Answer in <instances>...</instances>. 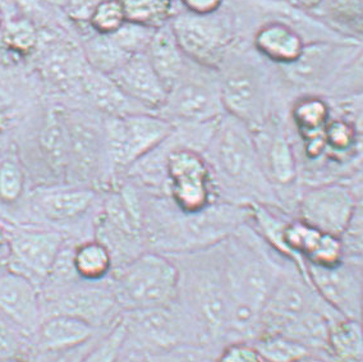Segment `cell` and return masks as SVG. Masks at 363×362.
Returning <instances> with one entry per match:
<instances>
[{
    "label": "cell",
    "instance_id": "46",
    "mask_svg": "<svg viewBox=\"0 0 363 362\" xmlns=\"http://www.w3.org/2000/svg\"><path fill=\"white\" fill-rule=\"evenodd\" d=\"M181 1L189 13L199 14V16L216 13L223 4V0H181Z\"/></svg>",
    "mask_w": 363,
    "mask_h": 362
},
{
    "label": "cell",
    "instance_id": "42",
    "mask_svg": "<svg viewBox=\"0 0 363 362\" xmlns=\"http://www.w3.org/2000/svg\"><path fill=\"white\" fill-rule=\"evenodd\" d=\"M98 338L74 349H59V351H39L35 362H79L86 352L91 349Z\"/></svg>",
    "mask_w": 363,
    "mask_h": 362
},
{
    "label": "cell",
    "instance_id": "19",
    "mask_svg": "<svg viewBox=\"0 0 363 362\" xmlns=\"http://www.w3.org/2000/svg\"><path fill=\"white\" fill-rule=\"evenodd\" d=\"M259 159L272 187H288L298 178V162L292 143L286 133L264 128L253 132Z\"/></svg>",
    "mask_w": 363,
    "mask_h": 362
},
{
    "label": "cell",
    "instance_id": "15",
    "mask_svg": "<svg viewBox=\"0 0 363 362\" xmlns=\"http://www.w3.org/2000/svg\"><path fill=\"white\" fill-rule=\"evenodd\" d=\"M312 288L305 274L298 278L293 275H280L261 314L259 324L265 327L266 333L283 334L293 324L318 309Z\"/></svg>",
    "mask_w": 363,
    "mask_h": 362
},
{
    "label": "cell",
    "instance_id": "35",
    "mask_svg": "<svg viewBox=\"0 0 363 362\" xmlns=\"http://www.w3.org/2000/svg\"><path fill=\"white\" fill-rule=\"evenodd\" d=\"M155 28L125 22L117 33L111 35L118 46L128 55L147 52L151 39L155 33Z\"/></svg>",
    "mask_w": 363,
    "mask_h": 362
},
{
    "label": "cell",
    "instance_id": "21",
    "mask_svg": "<svg viewBox=\"0 0 363 362\" xmlns=\"http://www.w3.org/2000/svg\"><path fill=\"white\" fill-rule=\"evenodd\" d=\"M96 328L90 323L69 315H49L40 324L36 333L39 351L74 349L92 341Z\"/></svg>",
    "mask_w": 363,
    "mask_h": 362
},
{
    "label": "cell",
    "instance_id": "3",
    "mask_svg": "<svg viewBox=\"0 0 363 362\" xmlns=\"http://www.w3.org/2000/svg\"><path fill=\"white\" fill-rule=\"evenodd\" d=\"M247 224L220 243L230 302L229 330H247L259 324L266 302L283 274L253 242L252 229L248 234Z\"/></svg>",
    "mask_w": 363,
    "mask_h": 362
},
{
    "label": "cell",
    "instance_id": "4",
    "mask_svg": "<svg viewBox=\"0 0 363 362\" xmlns=\"http://www.w3.org/2000/svg\"><path fill=\"white\" fill-rule=\"evenodd\" d=\"M170 256L181 275L177 302L194 319L205 338L229 331L230 302L220 243L195 253Z\"/></svg>",
    "mask_w": 363,
    "mask_h": 362
},
{
    "label": "cell",
    "instance_id": "17",
    "mask_svg": "<svg viewBox=\"0 0 363 362\" xmlns=\"http://www.w3.org/2000/svg\"><path fill=\"white\" fill-rule=\"evenodd\" d=\"M0 314L27 336L43 322V301L36 283L17 272L0 274Z\"/></svg>",
    "mask_w": 363,
    "mask_h": 362
},
{
    "label": "cell",
    "instance_id": "53",
    "mask_svg": "<svg viewBox=\"0 0 363 362\" xmlns=\"http://www.w3.org/2000/svg\"><path fill=\"white\" fill-rule=\"evenodd\" d=\"M361 323H362V325H363V306H362V317H361Z\"/></svg>",
    "mask_w": 363,
    "mask_h": 362
},
{
    "label": "cell",
    "instance_id": "38",
    "mask_svg": "<svg viewBox=\"0 0 363 362\" xmlns=\"http://www.w3.org/2000/svg\"><path fill=\"white\" fill-rule=\"evenodd\" d=\"M25 187V175L13 160L0 164V200L11 204L20 199Z\"/></svg>",
    "mask_w": 363,
    "mask_h": 362
},
{
    "label": "cell",
    "instance_id": "39",
    "mask_svg": "<svg viewBox=\"0 0 363 362\" xmlns=\"http://www.w3.org/2000/svg\"><path fill=\"white\" fill-rule=\"evenodd\" d=\"M4 41L12 50L21 54H28L33 52L38 44V33L31 22L17 21L7 27Z\"/></svg>",
    "mask_w": 363,
    "mask_h": 362
},
{
    "label": "cell",
    "instance_id": "22",
    "mask_svg": "<svg viewBox=\"0 0 363 362\" xmlns=\"http://www.w3.org/2000/svg\"><path fill=\"white\" fill-rule=\"evenodd\" d=\"M146 55L167 90H172L189 68V60L175 39L170 25L156 28Z\"/></svg>",
    "mask_w": 363,
    "mask_h": 362
},
{
    "label": "cell",
    "instance_id": "27",
    "mask_svg": "<svg viewBox=\"0 0 363 362\" xmlns=\"http://www.w3.org/2000/svg\"><path fill=\"white\" fill-rule=\"evenodd\" d=\"M335 49L326 44L305 46L297 62L286 65L291 77L299 84H316L330 72L337 63Z\"/></svg>",
    "mask_w": 363,
    "mask_h": 362
},
{
    "label": "cell",
    "instance_id": "34",
    "mask_svg": "<svg viewBox=\"0 0 363 362\" xmlns=\"http://www.w3.org/2000/svg\"><path fill=\"white\" fill-rule=\"evenodd\" d=\"M127 22L122 0H103L90 20V26L99 35H113Z\"/></svg>",
    "mask_w": 363,
    "mask_h": 362
},
{
    "label": "cell",
    "instance_id": "10",
    "mask_svg": "<svg viewBox=\"0 0 363 362\" xmlns=\"http://www.w3.org/2000/svg\"><path fill=\"white\" fill-rule=\"evenodd\" d=\"M305 274L318 297L331 310L339 317L361 320L363 270L342 260L334 265L305 263Z\"/></svg>",
    "mask_w": 363,
    "mask_h": 362
},
{
    "label": "cell",
    "instance_id": "51",
    "mask_svg": "<svg viewBox=\"0 0 363 362\" xmlns=\"http://www.w3.org/2000/svg\"><path fill=\"white\" fill-rule=\"evenodd\" d=\"M3 26V14H1V11H0V28Z\"/></svg>",
    "mask_w": 363,
    "mask_h": 362
},
{
    "label": "cell",
    "instance_id": "52",
    "mask_svg": "<svg viewBox=\"0 0 363 362\" xmlns=\"http://www.w3.org/2000/svg\"><path fill=\"white\" fill-rule=\"evenodd\" d=\"M3 239V228H1V226H0V241Z\"/></svg>",
    "mask_w": 363,
    "mask_h": 362
},
{
    "label": "cell",
    "instance_id": "36",
    "mask_svg": "<svg viewBox=\"0 0 363 362\" xmlns=\"http://www.w3.org/2000/svg\"><path fill=\"white\" fill-rule=\"evenodd\" d=\"M147 362H218L208 356L202 344H184L172 349L146 352Z\"/></svg>",
    "mask_w": 363,
    "mask_h": 362
},
{
    "label": "cell",
    "instance_id": "2",
    "mask_svg": "<svg viewBox=\"0 0 363 362\" xmlns=\"http://www.w3.org/2000/svg\"><path fill=\"white\" fill-rule=\"evenodd\" d=\"M203 154L219 200L248 207L277 205V191L262 168L253 132L240 119L223 116Z\"/></svg>",
    "mask_w": 363,
    "mask_h": 362
},
{
    "label": "cell",
    "instance_id": "23",
    "mask_svg": "<svg viewBox=\"0 0 363 362\" xmlns=\"http://www.w3.org/2000/svg\"><path fill=\"white\" fill-rule=\"evenodd\" d=\"M253 44L262 57L284 67L297 62L306 46L302 36L281 22H270L261 27Z\"/></svg>",
    "mask_w": 363,
    "mask_h": 362
},
{
    "label": "cell",
    "instance_id": "5",
    "mask_svg": "<svg viewBox=\"0 0 363 362\" xmlns=\"http://www.w3.org/2000/svg\"><path fill=\"white\" fill-rule=\"evenodd\" d=\"M111 288L124 311L174 304L179 293V269L167 253L145 251L114 269Z\"/></svg>",
    "mask_w": 363,
    "mask_h": 362
},
{
    "label": "cell",
    "instance_id": "24",
    "mask_svg": "<svg viewBox=\"0 0 363 362\" xmlns=\"http://www.w3.org/2000/svg\"><path fill=\"white\" fill-rule=\"evenodd\" d=\"M39 145L40 151L52 175L67 181L69 137L65 113L54 110L46 116L44 127L40 132Z\"/></svg>",
    "mask_w": 363,
    "mask_h": 362
},
{
    "label": "cell",
    "instance_id": "40",
    "mask_svg": "<svg viewBox=\"0 0 363 362\" xmlns=\"http://www.w3.org/2000/svg\"><path fill=\"white\" fill-rule=\"evenodd\" d=\"M358 135L347 119H333L325 127V143L331 150L344 151L350 149Z\"/></svg>",
    "mask_w": 363,
    "mask_h": 362
},
{
    "label": "cell",
    "instance_id": "28",
    "mask_svg": "<svg viewBox=\"0 0 363 362\" xmlns=\"http://www.w3.org/2000/svg\"><path fill=\"white\" fill-rule=\"evenodd\" d=\"M73 260L78 278L87 282H101L114 269L111 251L98 239L76 246Z\"/></svg>",
    "mask_w": 363,
    "mask_h": 362
},
{
    "label": "cell",
    "instance_id": "48",
    "mask_svg": "<svg viewBox=\"0 0 363 362\" xmlns=\"http://www.w3.org/2000/svg\"><path fill=\"white\" fill-rule=\"evenodd\" d=\"M118 362H147L146 355L143 349H138L135 344L125 341L123 351L119 356Z\"/></svg>",
    "mask_w": 363,
    "mask_h": 362
},
{
    "label": "cell",
    "instance_id": "7",
    "mask_svg": "<svg viewBox=\"0 0 363 362\" xmlns=\"http://www.w3.org/2000/svg\"><path fill=\"white\" fill-rule=\"evenodd\" d=\"M122 319L127 327V341L145 353L184 344H202L205 338L177 301L160 307L125 311Z\"/></svg>",
    "mask_w": 363,
    "mask_h": 362
},
{
    "label": "cell",
    "instance_id": "30",
    "mask_svg": "<svg viewBox=\"0 0 363 362\" xmlns=\"http://www.w3.org/2000/svg\"><path fill=\"white\" fill-rule=\"evenodd\" d=\"M84 52L91 68L108 76L130 57L118 46L111 35L99 33L87 41Z\"/></svg>",
    "mask_w": 363,
    "mask_h": 362
},
{
    "label": "cell",
    "instance_id": "18",
    "mask_svg": "<svg viewBox=\"0 0 363 362\" xmlns=\"http://www.w3.org/2000/svg\"><path fill=\"white\" fill-rule=\"evenodd\" d=\"M109 77L127 97L151 113H159L168 99V90L146 53L130 55Z\"/></svg>",
    "mask_w": 363,
    "mask_h": 362
},
{
    "label": "cell",
    "instance_id": "9",
    "mask_svg": "<svg viewBox=\"0 0 363 362\" xmlns=\"http://www.w3.org/2000/svg\"><path fill=\"white\" fill-rule=\"evenodd\" d=\"M169 25L184 55L197 65L219 71L225 60L230 33L214 14L187 13L172 18Z\"/></svg>",
    "mask_w": 363,
    "mask_h": 362
},
{
    "label": "cell",
    "instance_id": "6",
    "mask_svg": "<svg viewBox=\"0 0 363 362\" xmlns=\"http://www.w3.org/2000/svg\"><path fill=\"white\" fill-rule=\"evenodd\" d=\"M173 130L174 124L157 113L108 116L104 138L109 169L124 178L137 162L159 148Z\"/></svg>",
    "mask_w": 363,
    "mask_h": 362
},
{
    "label": "cell",
    "instance_id": "32",
    "mask_svg": "<svg viewBox=\"0 0 363 362\" xmlns=\"http://www.w3.org/2000/svg\"><path fill=\"white\" fill-rule=\"evenodd\" d=\"M255 347L264 362H293L308 353L302 343L278 333H265Z\"/></svg>",
    "mask_w": 363,
    "mask_h": 362
},
{
    "label": "cell",
    "instance_id": "16",
    "mask_svg": "<svg viewBox=\"0 0 363 362\" xmlns=\"http://www.w3.org/2000/svg\"><path fill=\"white\" fill-rule=\"evenodd\" d=\"M65 238L57 231H23L14 234L9 242V250L18 270L35 283L36 280L45 282L52 272V265L58 258Z\"/></svg>",
    "mask_w": 363,
    "mask_h": 362
},
{
    "label": "cell",
    "instance_id": "11",
    "mask_svg": "<svg viewBox=\"0 0 363 362\" xmlns=\"http://www.w3.org/2000/svg\"><path fill=\"white\" fill-rule=\"evenodd\" d=\"M65 116L69 137L67 183L94 188L105 167L109 168L105 151L104 126L100 128L84 116Z\"/></svg>",
    "mask_w": 363,
    "mask_h": 362
},
{
    "label": "cell",
    "instance_id": "50",
    "mask_svg": "<svg viewBox=\"0 0 363 362\" xmlns=\"http://www.w3.org/2000/svg\"><path fill=\"white\" fill-rule=\"evenodd\" d=\"M48 1H50L52 4H57V6H63V7H65L68 3V0H48Z\"/></svg>",
    "mask_w": 363,
    "mask_h": 362
},
{
    "label": "cell",
    "instance_id": "49",
    "mask_svg": "<svg viewBox=\"0 0 363 362\" xmlns=\"http://www.w3.org/2000/svg\"><path fill=\"white\" fill-rule=\"evenodd\" d=\"M293 362H324L323 360H320L318 357H313V356L310 355V353H307V355L302 356V357H299L298 360H296V361Z\"/></svg>",
    "mask_w": 363,
    "mask_h": 362
},
{
    "label": "cell",
    "instance_id": "33",
    "mask_svg": "<svg viewBox=\"0 0 363 362\" xmlns=\"http://www.w3.org/2000/svg\"><path fill=\"white\" fill-rule=\"evenodd\" d=\"M127 341V327L121 317L104 336H99L79 362H118Z\"/></svg>",
    "mask_w": 363,
    "mask_h": 362
},
{
    "label": "cell",
    "instance_id": "14",
    "mask_svg": "<svg viewBox=\"0 0 363 362\" xmlns=\"http://www.w3.org/2000/svg\"><path fill=\"white\" fill-rule=\"evenodd\" d=\"M220 92L225 113L240 119L252 132L269 124L265 89L259 72L252 67L229 68L221 77Z\"/></svg>",
    "mask_w": 363,
    "mask_h": 362
},
{
    "label": "cell",
    "instance_id": "45",
    "mask_svg": "<svg viewBox=\"0 0 363 362\" xmlns=\"http://www.w3.org/2000/svg\"><path fill=\"white\" fill-rule=\"evenodd\" d=\"M350 238L358 245H363V201L357 202L356 210L353 218L350 220V226L343 234L342 238Z\"/></svg>",
    "mask_w": 363,
    "mask_h": 362
},
{
    "label": "cell",
    "instance_id": "37",
    "mask_svg": "<svg viewBox=\"0 0 363 362\" xmlns=\"http://www.w3.org/2000/svg\"><path fill=\"white\" fill-rule=\"evenodd\" d=\"M28 336L0 314V361H16L26 347Z\"/></svg>",
    "mask_w": 363,
    "mask_h": 362
},
{
    "label": "cell",
    "instance_id": "47",
    "mask_svg": "<svg viewBox=\"0 0 363 362\" xmlns=\"http://www.w3.org/2000/svg\"><path fill=\"white\" fill-rule=\"evenodd\" d=\"M345 110L347 121L354 127L358 136L363 137V95L347 104Z\"/></svg>",
    "mask_w": 363,
    "mask_h": 362
},
{
    "label": "cell",
    "instance_id": "13",
    "mask_svg": "<svg viewBox=\"0 0 363 362\" xmlns=\"http://www.w3.org/2000/svg\"><path fill=\"white\" fill-rule=\"evenodd\" d=\"M98 283L77 280L62 287H52L46 305L49 315L62 314L78 317L95 328L108 323L117 310L122 309L111 285L105 287Z\"/></svg>",
    "mask_w": 363,
    "mask_h": 362
},
{
    "label": "cell",
    "instance_id": "43",
    "mask_svg": "<svg viewBox=\"0 0 363 362\" xmlns=\"http://www.w3.org/2000/svg\"><path fill=\"white\" fill-rule=\"evenodd\" d=\"M103 0H68L65 11L68 17L78 23H89L91 17Z\"/></svg>",
    "mask_w": 363,
    "mask_h": 362
},
{
    "label": "cell",
    "instance_id": "1",
    "mask_svg": "<svg viewBox=\"0 0 363 362\" xmlns=\"http://www.w3.org/2000/svg\"><path fill=\"white\" fill-rule=\"evenodd\" d=\"M143 192V229L151 251L179 255L210 248L251 220L248 205L218 200L200 212L184 213L164 196Z\"/></svg>",
    "mask_w": 363,
    "mask_h": 362
},
{
    "label": "cell",
    "instance_id": "25",
    "mask_svg": "<svg viewBox=\"0 0 363 362\" xmlns=\"http://www.w3.org/2000/svg\"><path fill=\"white\" fill-rule=\"evenodd\" d=\"M84 86L92 103L101 111L106 113L108 116L151 113L127 97L108 75L100 73L92 68L91 72L84 75Z\"/></svg>",
    "mask_w": 363,
    "mask_h": 362
},
{
    "label": "cell",
    "instance_id": "44",
    "mask_svg": "<svg viewBox=\"0 0 363 362\" xmlns=\"http://www.w3.org/2000/svg\"><path fill=\"white\" fill-rule=\"evenodd\" d=\"M328 4L339 17L363 23V0H328Z\"/></svg>",
    "mask_w": 363,
    "mask_h": 362
},
{
    "label": "cell",
    "instance_id": "31",
    "mask_svg": "<svg viewBox=\"0 0 363 362\" xmlns=\"http://www.w3.org/2000/svg\"><path fill=\"white\" fill-rule=\"evenodd\" d=\"M127 22L160 28L172 20V0H122Z\"/></svg>",
    "mask_w": 363,
    "mask_h": 362
},
{
    "label": "cell",
    "instance_id": "29",
    "mask_svg": "<svg viewBox=\"0 0 363 362\" xmlns=\"http://www.w3.org/2000/svg\"><path fill=\"white\" fill-rule=\"evenodd\" d=\"M292 118L305 141H310L324 136L325 127L330 121V108L320 97H303L294 104Z\"/></svg>",
    "mask_w": 363,
    "mask_h": 362
},
{
    "label": "cell",
    "instance_id": "26",
    "mask_svg": "<svg viewBox=\"0 0 363 362\" xmlns=\"http://www.w3.org/2000/svg\"><path fill=\"white\" fill-rule=\"evenodd\" d=\"M328 347L340 362H363V325L361 320L342 317L330 323Z\"/></svg>",
    "mask_w": 363,
    "mask_h": 362
},
{
    "label": "cell",
    "instance_id": "12",
    "mask_svg": "<svg viewBox=\"0 0 363 362\" xmlns=\"http://www.w3.org/2000/svg\"><path fill=\"white\" fill-rule=\"evenodd\" d=\"M358 200L340 183H324L308 188L298 201V219L320 232L343 237Z\"/></svg>",
    "mask_w": 363,
    "mask_h": 362
},
{
    "label": "cell",
    "instance_id": "41",
    "mask_svg": "<svg viewBox=\"0 0 363 362\" xmlns=\"http://www.w3.org/2000/svg\"><path fill=\"white\" fill-rule=\"evenodd\" d=\"M218 362H264V360L255 346L245 342H235L224 349Z\"/></svg>",
    "mask_w": 363,
    "mask_h": 362
},
{
    "label": "cell",
    "instance_id": "20",
    "mask_svg": "<svg viewBox=\"0 0 363 362\" xmlns=\"http://www.w3.org/2000/svg\"><path fill=\"white\" fill-rule=\"evenodd\" d=\"M95 188L73 186L48 190L39 194L38 207L46 219L68 223L84 216L96 200Z\"/></svg>",
    "mask_w": 363,
    "mask_h": 362
},
{
    "label": "cell",
    "instance_id": "8",
    "mask_svg": "<svg viewBox=\"0 0 363 362\" xmlns=\"http://www.w3.org/2000/svg\"><path fill=\"white\" fill-rule=\"evenodd\" d=\"M192 62L186 73L169 91L168 99L157 113L173 124H210L225 116L220 81L192 71Z\"/></svg>",
    "mask_w": 363,
    "mask_h": 362
}]
</instances>
